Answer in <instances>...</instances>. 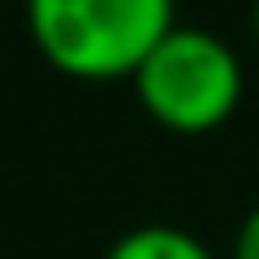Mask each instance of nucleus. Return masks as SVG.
Masks as SVG:
<instances>
[{
  "label": "nucleus",
  "instance_id": "obj_1",
  "mask_svg": "<svg viewBox=\"0 0 259 259\" xmlns=\"http://www.w3.org/2000/svg\"><path fill=\"white\" fill-rule=\"evenodd\" d=\"M27 27L64 74L116 79L175 32V0H27Z\"/></svg>",
  "mask_w": 259,
  "mask_h": 259
},
{
  "label": "nucleus",
  "instance_id": "obj_2",
  "mask_svg": "<svg viewBox=\"0 0 259 259\" xmlns=\"http://www.w3.org/2000/svg\"><path fill=\"white\" fill-rule=\"evenodd\" d=\"M133 85L143 111L169 133H217L243 101V64L217 32L206 27H180L133 69Z\"/></svg>",
  "mask_w": 259,
  "mask_h": 259
},
{
  "label": "nucleus",
  "instance_id": "obj_3",
  "mask_svg": "<svg viewBox=\"0 0 259 259\" xmlns=\"http://www.w3.org/2000/svg\"><path fill=\"white\" fill-rule=\"evenodd\" d=\"M106 259H217V254L175 222H143V228H127L106 249Z\"/></svg>",
  "mask_w": 259,
  "mask_h": 259
},
{
  "label": "nucleus",
  "instance_id": "obj_4",
  "mask_svg": "<svg viewBox=\"0 0 259 259\" xmlns=\"http://www.w3.org/2000/svg\"><path fill=\"white\" fill-rule=\"evenodd\" d=\"M233 259H259V201L249 206V217L233 233Z\"/></svg>",
  "mask_w": 259,
  "mask_h": 259
},
{
  "label": "nucleus",
  "instance_id": "obj_5",
  "mask_svg": "<svg viewBox=\"0 0 259 259\" xmlns=\"http://www.w3.org/2000/svg\"><path fill=\"white\" fill-rule=\"evenodd\" d=\"M254 42H259V0H254Z\"/></svg>",
  "mask_w": 259,
  "mask_h": 259
}]
</instances>
